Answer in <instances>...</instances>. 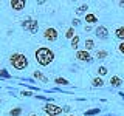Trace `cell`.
Wrapping results in <instances>:
<instances>
[{
	"label": "cell",
	"mask_w": 124,
	"mask_h": 116,
	"mask_svg": "<svg viewBox=\"0 0 124 116\" xmlns=\"http://www.w3.org/2000/svg\"><path fill=\"white\" fill-rule=\"evenodd\" d=\"M30 116H39V115H30Z\"/></svg>",
	"instance_id": "4dcf8cb0"
},
{
	"label": "cell",
	"mask_w": 124,
	"mask_h": 116,
	"mask_svg": "<svg viewBox=\"0 0 124 116\" xmlns=\"http://www.w3.org/2000/svg\"><path fill=\"white\" fill-rule=\"evenodd\" d=\"M67 116H76V115H67Z\"/></svg>",
	"instance_id": "1f68e13d"
},
{
	"label": "cell",
	"mask_w": 124,
	"mask_h": 116,
	"mask_svg": "<svg viewBox=\"0 0 124 116\" xmlns=\"http://www.w3.org/2000/svg\"><path fill=\"white\" fill-rule=\"evenodd\" d=\"M42 110L45 111L46 115H50V116H57V115H62V107L59 105H56V104H53V102H46L44 107H42Z\"/></svg>",
	"instance_id": "3957f363"
},
{
	"label": "cell",
	"mask_w": 124,
	"mask_h": 116,
	"mask_svg": "<svg viewBox=\"0 0 124 116\" xmlns=\"http://www.w3.org/2000/svg\"><path fill=\"white\" fill-rule=\"evenodd\" d=\"M71 25H73V28H75V26H79L81 25V20H79V19H73Z\"/></svg>",
	"instance_id": "d4e9b609"
},
{
	"label": "cell",
	"mask_w": 124,
	"mask_h": 116,
	"mask_svg": "<svg viewBox=\"0 0 124 116\" xmlns=\"http://www.w3.org/2000/svg\"><path fill=\"white\" fill-rule=\"evenodd\" d=\"M54 84H57V85H62V87H64V85H68L70 82L67 79H64V77H54Z\"/></svg>",
	"instance_id": "ffe728a7"
},
{
	"label": "cell",
	"mask_w": 124,
	"mask_h": 116,
	"mask_svg": "<svg viewBox=\"0 0 124 116\" xmlns=\"http://www.w3.org/2000/svg\"><path fill=\"white\" fill-rule=\"evenodd\" d=\"M85 22H87L88 25H95V23L98 22V17H96V14H93V13H87L85 14Z\"/></svg>",
	"instance_id": "8fae6325"
},
{
	"label": "cell",
	"mask_w": 124,
	"mask_h": 116,
	"mask_svg": "<svg viewBox=\"0 0 124 116\" xmlns=\"http://www.w3.org/2000/svg\"><path fill=\"white\" fill-rule=\"evenodd\" d=\"M62 110H64V113H70L71 107H70V105H64V107H62Z\"/></svg>",
	"instance_id": "484cf974"
},
{
	"label": "cell",
	"mask_w": 124,
	"mask_h": 116,
	"mask_svg": "<svg viewBox=\"0 0 124 116\" xmlns=\"http://www.w3.org/2000/svg\"><path fill=\"white\" fill-rule=\"evenodd\" d=\"M76 59L81 60V62H88V64L93 62V57L90 56V51H85V50H78L76 51Z\"/></svg>",
	"instance_id": "8992f818"
},
{
	"label": "cell",
	"mask_w": 124,
	"mask_h": 116,
	"mask_svg": "<svg viewBox=\"0 0 124 116\" xmlns=\"http://www.w3.org/2000/svg\"><path fill=\"white\" fill-rule=\"evenodd\" d=\"M34 57H36V62L40 67H48V65L53 64L54 60V51L48 46H39V48L34 51Z\"/></svg>",
	"instance_id": "6da1fadb"
},
{
	"label": "cell",
	"mask_w": 124,
	"mask_h": 116,
	"mask_svg": "<svg viewBox=\"0 0 124 116\" xmlns=\"http://www.w3.org/2000/svg\"><path fill=\"white\" fill-rule=\"evenodd\" d=\"M84 46H85V51H90V50H93L95 48V40L93 39H85V44H84Z\"/></svg>",
	"instance_id": "9a60e30c"
},
{
	"label": "cell",
	"mask_w": 124,
	"mask_h": 116,
	"mask_svg": "<svg viewBox=\"0 0 124 116\" xmlns=\"http://www.w3.org/2000/svg\"><path fill=\"white\" fill-rule=\"evenodd\" d=\"M76 36V31H75V28H73V26H70V28L65 31V39H70V40H71L73 37Z\"/></svg>",
	"instance_id": "e0dca14e"
},
{
	"label": "cell",
	"mask_w": 124,
	"mask_h": 116,
	"mask_svg": "<svg viewBox=\"0 0 124 116\" xmlns=\"http://www.w3.org/2000/svg\"><path fill=\"white\" fill-rule=\"evenodd\" d=\"M99 111H101V108H90V110H87L84 115L85 116H95V115H98Z\"/></svg>",
	"instance_id": "7402d4cb"
},
{
	"label": "cell",
	"mask_w": 124,
	"mask_h": 116,
	"mask_svg": "<svg viewBox=\"0 0 124 116\" xmlns=\"http://www.w3.org/2000/svg\"><path fill=\"white\" fill-rule=\"evenodd\" d=\"M46 116H50V115H46Z\"/></svg>",
	"instance_id": "d6a6232c"
},
{
	"label": "cell",
	"mask_w": 124,
	"mask_h": 116,
	"mask_svg": "<svg viewBox=\"0 0 124 116\" xmlns=\"http://www.w3.org/2000/svg\"><path fill=\"white\" fill-rule=\"evenodd\" d=\"M22 96H33L31 91H22Z\"/></svg>",
	"instance_id": "4316f807"
},
{
	"label": "cell",
	"mask_w": 124,
	"mask_h": 116,
	"mask_svg": "<svg viewBox=\"0 0 124 116\" xmlns=\"http://www.w3.org/2000/svg\"><path fill=\"white\" fill-rule=\"evenodd\" d=\"M87 9H88V5H87V3H82V5H79V6L76 8V13H78V14H82V13H85Z\"/></svg>",
	"instance_id": "44dd1931"
},
{
	"label": "cell",
	"mask_w": 124,
	"mask_h": 116,
	"mask_svg": "<svg viewBox=\"0 0 124 116\" xmlns=\"http://www.w3.org/2000/svg\"><path fill=\"white\" fill-rule=\"evenodd\" d=\"M95 34H96V37L101 39V40H107L108 39V29H107V26H104V25H99V26H96V29H95Z\"/></svg>",
	"instance_id": "52a82bcc"
},
{
	"label": "cell",
	"mask_w": 124,
	"mask_h": 116,
	"mask_svg": "<svg viewBox=\"0 0 124 116\" xmlns=\"http://www.w3.org/2000/svg\"><path fill=\"white\" fill-rule=\"evenodd\" d=\"M22 28L28 29L31 34H36L39 31V22L37 20H33V19H26V20L22 22Z\"/></svg>",
	"instance_id": "5b68a950"
},
{
	"label": "cell",
	"mask_w": 124,
	"mask_h": 116,
	"mask_svg": "<svg viewBox=\"0 0 124 116\" xmlns=\"http://www.w3.org/2000/svg\"><path fill=\"white\" fill-rule=\"evenodd\" d=\"M107 116H116V115H110V113H108V115H107Z\"/></svg>",
	"instance_id": "f546056e"
},
{
	"label": "cell",
	"mask_w": 124,
	"mask_h": 116,
	"mask_svg": "<svg viewBox=\"0 0 124 116\" xmlns=\"http://www.w3.org/2000/svg\"><path fill=\"white\" fill-rule=\"evenodd\" d=\"M42 36H44V39L48 40V42H56L57 37H59V33H57V29L53 28V26H46L44 29V34H42Z\"/></svg>",
	"instance_id": "277c9868"
},
{
	"label": "cell",
	"mask_w": 124,
	"mask_h": 116,
	"mask_svg": "<svg viewBox=\"0 0 124 116\" xmlns=\"http://www.w3.org/2000/svg\"><path fill=\"white\" fill-rule=\"evenodd\" d=\"M9 6H11V9H14V11H22V9H25L26 3H25V0H11Z\"/></svg>",
	"instance_id": "ba28073f"
},
{
	"label": "cell",
	"mask_w": 124,
	"mask_h": 116,
	"mask_svg": "<svg viewBox=\"0 0 124 116\" xmlns=\"http://www.w3.org/2000/svg\"><path fill=\"white\" fill-rule=\"evenodd\" d=\"M107 56H108L107 50H98V51H96V59H99V60L107 59Z\"/></svg>",
	"instance_id": "5bb4252c"
},
{
	"label": "cell",
	"mask_w": 124,
	"mask_h": 116,
	"mask_svg": "<svg viewBox=\"0 0 124 116\" xmlns=\"http://www.w3.org/2000/svg\"><path fill=\"white\" fill-rule=\"evenodd\" d=\"M9 64L13 65V68L16 70H25L26 67H28V57L25 56V54L22 53H13L9 56Z\"/></svg>",
	"instance_id": "7a4b0ae2"
},
{
	"label": "cell",
	"mask_w": 124,
	"mask_h": 116,
	"mask_svg": "<svg viewBox=\"0 0 124 116\" xmlns=\"http://www.w3.org/2000/svg\"><path fill=\"white\" fill-rule=\"evenodd\" d=\"M118 51L121 54H124V42H119L118 44Z\"/></svg>",
	"instance_id": "cb8c5ba5"
},
{
	"label": "cell",
	"mask_w": 124,
	"mask_h": 116,
	"mask_svg": "<svg viewBox=\"0 0 124 116\" xmlns=\"http://www.w3.org/2000/svg\"><path fill=\"white\" fill-rule=\"evenodd\" d=\"M96 71H98V76H99V77H102V76H106L107 73H108V68H107V67H104V65H99Z\"/></svg>",
	"instance_id": "ac0fdd59"
},
{
	"label": "cell",
	"mask_w": 124,
	"mask_h": 116,
	"mask_svg": "<svg viewBox=\"0 0 124 116\" xmlns=\"http://www.w3.org/2000/svg\"><path fill=\"white\" fill-rule=\"evenodd\" d=\"M79 40H81V39H79V36L76 34V36L73 37L71 40H70V46H71L73 50H78V46H79Z\"/></svg>",
	"instance_id": "2e32d148"
},
{
	"label": "cell",
	"mask_w": 124,
	"mask_h": 116,
	"mask_svg": "<svg viewBox=\"0 0 124 116\" xmlns=\"http://www.w3.org/2000/svg\"><path fill=\"white\" fill-rule=\"evenodd\" d=\"M118 6H119V8H124V2H119V3H118Z\"/></svg>",
	"instance_id": "f1b7e54d"
},
{
	"label": "cell",
	"mask_w": 124,
	"mask_h": 116,
	"mask_svg": "<svg viewBox=\"0 0 124 116\" xmlns=\"http://www.w3.org/2000/svg\"><path fill=\"white\" fill-rule=\"evenodd\" d=\"M113 34H115V37L118 39L119 42H124V25L123 26H118V28L113 31Z\"/></svg>",
	"instance_id": "30bf717a"
},
{
	"label": "cell",
	"mask_w": 124,
	"mask_h": 116,
	"mask_svg": "<svg viewBox=\"0 0 124 116\" xmlns=\"http://www.w3.org/2000/svg\"><path fill=\"white\" fill-rule=\"evenodd\" d=\"M34 77H36L37 80H40V82H44V84H48V77H46L42 71H39V70L34 71Z\"/></svg>",
	"instance_id": "4fadbf2b"
},
{
	"label": "cell",
	"mask_w": 124,
	"mask_h": 116,
	"mask_svg": "<svg viewBox=\"0 0 124 116\" xmlns=\"http://www.w3.org/2000/svg\"><path fill=\"white\" fill-rule=\"evenodd\" d=\"M22 115V107H14L9 110V116H20Z\"/></svg>",
	"instance_id": "d6986e66"
},
{
	"label": "cell",
	"mask_w": 124,
	"mask_h": 116,
	"mask_svg": "<svg viewBox=\"0 0 124 116\" xmlns=\"http://www.w3.org/2000/svg\"><path fill=\"white\" fill-rule=\"evenodd\" d=\"M92 85H93L95 88H101V87H104V79H102V77H99V76L93 77V79H92Z\"/></svg>",
	"instance_id": "7c38bea8"
},
{
	"label": "cell",
	"mask_w": 124,
	"mask_h": 116,
	"mask_svg": "<svg viewBox=\"0 0 124 116\" xmlns=\"http://www.w3.org/2000/svg\"><path fill=\"white\" fill-rule=\"evenodd\" d=\"M0 77H2V79H11L13 76H11L9 73H8V70L3 68V70H0Z\"/></svg>",
	"instance_id": "603a6c76"
},
{
	"label": "cell",
	"mask_w": 124,
	"mask_h": 116,
	"mask_svg": "<svg viewBox=\"0 0 124 116\" xmlns=\"http://www.w3.org/2000/svg\"><path fill=\"white\" fill-rule=\"evenodd\" d=\"M108 84L112 85V88H119V87L123 85V79H121L119 76H112V77H110V82H108Z\"/></svg>",
	"instance_id": "9c48e42d"
},
{
	"label": "cell",
	"mask_w": 124,
	"mask_h": 116,
	"mask_svg": "<svg viewBox=\"0 0 124 116\" xmlns=\"http://www.w3.org/2000/svg\"><path fill=\"white\" fill-rule=\"evenodd\" d=\"M84 29L87 31V33H88V31H92V25H85V26H84Z\"/></svg>",
	"instance_id": "83f0119b"
}]
</instances>
